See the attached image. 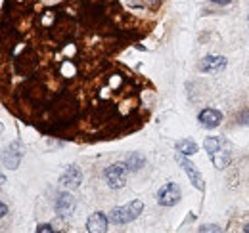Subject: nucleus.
<instances>
[{
	"label": "nucleus",
	"mask_w": 249,
	"mask_h": 233,
	"mask_svg": "<svg viewBox=\"0 0 249 233\" xmlns=\"http://www.w3.org/2000/svg\"><path fill=\"white\" fill-rule=\"evenodd\" d=\"M144 210V203L140 199H134L124 206H117L109 212V222L115 224V226H123V224H128L132 220H136Z\"/></svg>",
	"instance_id": "nucleus-1"
},
{
	"label": "nucleus",
	"mask_w": 249,
	"mask_h": 233,
	"mask_svg": "<svg viewBox=\"0 0 249 233\" xmlns=\"http://www.w3.org/2000/svg\"><path fill=\"white\" fill-rule=\"evenodd\" d=\"M126 172H128L126 163H115L104 170V178L111 189H121L126 183Z\"/></svg>",
	"instance_id": "nucleus-2"
},
{
	"label": "nucleus",
	"mask_w": 249,
	"mask_h": 233,
	"mask_svg": "<svg viewBox=\"0 0 249 233\" xmlns=\"http://www.w3.org/2000/svg\"><path fill=\"white\" fill-rule=\"evenodd\" d=\"M182 193H180V187L173 182L165 183L159 191H157V203L161 206H175V204L180 201Z\"/></svg>",
	"instance_id": "nucleus-3"
},
{
	"label": "nucleus",
	"mask_w": 249,
	"mask_h": 233,
	"mask_svg": "<svg viewBox=\"0 0 249 233\" xmlns=\"http://www.w3.org/2000/svg\"><path fill=\"white\" fill-rule=\"evenodd\" d=\"M21 157H23V146L19 142H14L12 146L8 147L2 155V163L6 165V168H18L19 163H21Z\"/></svg>",
	"instance_id": "nucleus-4"
},
{
	"label": "nucleus",
	"mask_w": 249,
	"mask_h": 233,
	"mask_svg": "<svg viewBox=\"0 0 249 233\" xmlns=\"http://www.w3.org/2000/svg\"><path fill=\"white\" fill-rule=\"evenodd\" d=\"M177 161H178V165L184 168V172L188 174V178H190V182L199 189V191H203L205 189V182H203V178H201V174L197 172V168L194 166V163H190L184 155H180V157H177Z\"/></svg>",
	"instance_id": "nucleus-5"
},
{
	"label": "nucleus",
	"mask_w": 249,
	"mask_h": 233,
	"mask_svg": "<svg viewBox=\"0 0 249 233\" xmlns=\"http://www.w3.org/2000/svg\"><path fill=\"white\" fill-rule=\"evenodd\" d=\"M81 182H83V172L79 166H69L60 178V183L63 187H69V189H77L81 185Z\"/></svg>",
	"instance_id": "nucleus-6"
},
{
	"label": "nucleus",
	"mask_w": 249,
	"mask_h": 233,
	"mask_svg": "<svg viewBox=\"0 0 249 233\" xmlns=\"http://www.w3.org/2000/svg\"><path fill=\"white\" fill-rule=\"evenodd\" d=\"M107 224H109V218L104 212H94V214H90V218L87 222V232L106 233L107 232Z\"/></svg>",
	"instance_id": "nucleus-7"
},
{
	"label": "nucleus",
	"mask_w": 249,
	"mask_h": 233,
	"mask_svg": "<svg viewBox=\"0 0 249 233\" xmlns=\"http://www.w3.org/2000/svg\"><path fill=\"white\" fill-rule=\"evenodd\" d=\"M197 120H199L201 126H205V128H217L218 124L222 122V113H220L218 109L207 107V109H203V111L197 115Z\"/></svg>",
	"instance_id": "nucleus-8"
},
{
	"label": "nucleus",
	"mask_w": 249,
	"mask_h": 233,
	"mask_svg": "<svg viewBox=\"0 0 249 233\" xmlns=\"http://www.w3.org/2000/svg\"><path fill=\"white\" fill-rule=\"evenodd\" d=\"M224 67H226V58H222V56H207L199 63V71H203V73H218Z\"/></svg>",
	"instance_id": "nucleus-9"
},
{
	"label": "nucleus",
	"mask_w": 249,
	"mask_h": 233,
	"mask_svg": "<svg viewBox=\"0 0 249 233\" xmlns=\"http://www.w3.org/2000/svg\"><path fill=\"white\" fill-rule=\"evenodd\" d=\"M73 210H75V199H73V195H69V193H60L58 199H56V212L65 218V216L73 214Z\"/></svg>",
	"instance_id": "nucleus-10"
},
{
	"label": "nucleus",
	"mask_w": 249,
	"mask_h": 233,
	"mask_svg": "<svg viewBox=\"0 0 249 233\" xmlns=\"http://www.w3.org/2000/svg\"><path fill=\"white\" fill-rule=\"evenodd\" d=\"M211 159H213V165L217 168H224L228 165V161H230V153H228V149H224V146H222L218 151H215L211 155Z\"/></svg>",
	"instance_id": "nucleus-11"
},
{
	"label": "nucleus",
	"mask_w": 249,
	"mask_h": 233,
	"mask_svg": "<svg viewBox=\"0 0 249 233\" xmlns=\"http://www.w3.org/2000/svg\"><path fill=\"white\" fill-rule=\"evenodd\" d=\"M177 151H178L180 155H184V157H190V155L197 153V144L192 142V140H180V142L177 144Z\"/></svg>",
	"instance_id": "nucleus-12"
},
{
	"label": "nucleus",
	"mask_w": 249,
	"mask_h": 233,
	"mask_svg": "<svg viewBox=\"0 0 249 233\" xmlns=\"http://www.w3.org/2000/svg\"><path fill=\"white\" fill-rule=\"evenodd\" d=\"M144 163H146V159H144L140 153H132V155L126 159V166H128V170H140V168L144 166Z\"/></svg>",
	"instance_id": "nucleus-13"
},
{
	"label": "nucleus",
	"mask_w": 249,
	"mask_h": 233,
	"mask_svg": "<svg viewBox=\"0 0 249 233\" xmlns=\"http://www.w3.org/2000/svg\"><path fill=\"white\" fill-rule=\"evenodd\" d=\"M222 146H224L222 138H217V136H211V138H207V140L203 142V147H205V151H207L209 155H213V153L218 151Z\"/></svg>",
	"instance_id": "nucleus-14"
},
{
	"label": "nucleus",
	"mask_w": 249,
	"mask_h": 233,
	"mask_svg": "<svg viewBox=\"0 0 249 233\" xmlns=\"http://www.w3.org/2000/svg\"><path fill=\"white\" fill-rule=\"evenodd\" d=\"M199 233H220V228H218V226H215V224L201 226V228H199Z\"/></svg>",
	"instance_id": "nucleus-15"
},
{
	"label": "nucleus",
	"mask_w": 249,
	"mask_h": 233,
	"mask_svg": "<svg viewBox=\"0 0 249 233\" xmlns=\"http://www.w3.org/2000/svg\"><path fill=\"white\" fill-rule=\"evenodd\" d=\"M36 233H56L54 232V226H48V224H42L36 228Z\"/></svg>",
	"instance_id": "nucleus-16"
},
{
	"label": "nucleus",
	"mask_w": 249,
	"mask_h": 233,
	"mask_svg": "<svg viewBox=\"0 0 249 233\" xmlns=\"http://www.w3.org/2000/svg\"><path fill=\"white\" fill-rule=\"evenodd\" d=\"M238 120H244L242 124H249V109H246L242 115H238Z\"/></svg>",
	"instance_id": "nucleus-17"
},
{
	"label": "nucleus",
	"mask_w": 249,
	"mask_h": 233,
	"mask_svg": "<svg viewBox=\"0 0 249 233\" xmlns=\"http://www.w3.org/2000/svg\"><path fill=\"white\" fill-rule=\"evenodd\" d=\"M6 214H8V206H6V204L0 201V220H2Z\"/></svg>",
	"instance_id": "nucleus-18"
},
{
	"label": "nucleus",
	"mask_w": 249,
	"mask_h": 233,
	"mask_svg": "<svg viewBox=\"0 0 249 233\" xmlns=\"http://www.w3.org/2000/svg\"><path fill=\"white\" fill-rule=\"evenodd\" d=\"M213 2H215V4H218V6H228L232 0H213Z\"/></svg>",
	"instance_id": "nucleus-19"
},
{
	"label": "nucleus",
	"mask_w": 249,
	"mask_h": 233,
	"mask_svg": "<svg viewBox=\"0 0 249 233\" xmlns=\"http://www.w3.org/2000/svg\"><path fill=\"white\" fill-rule=\"evenodd\" d=\"M0 183H4V176L0 174Z\"/></svg>",
	"instance_id": "nucleus-20"
},
{
	"label": "nucleus",
	"mask_w": 249,
	"mask_h": 233,
	"mask_svg": "<svg viewBox=\"0 0 249 233\" xmlns=\"http://www.w3.org/2000/svg\"><path fill=\"white\" fill-rule=\"evenodd\" d=\"M246 233H249V224L246 226Z\"/></svg>",
	"instance_id": "nucleus-21"
},
{
	"label": "nucleus",
	"mask_w": 249,
	"mask_h": 233,
	"mask_svg": "<svg viewBox=\"0 0 249 233\" xmlns=\"http://www.w3.org/2000/svg\"><path fill=\"white\" fill-rule=\"evenodd\" d=\"M0 132H2V126H0Z\"/></svg>",
	"instance_id": "nucleus-22"
}]
</instances>
